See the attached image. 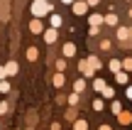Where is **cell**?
I'll use <instances>...</instances> for the list:
<instances>
[{
	"label": "cell",
	"mask_w": 132,
	"mask_h": 130,
	"mask_svg": "<svg viewBox=\"0 0 132 130\" xmlns=\"http://www.w3.org/2000/svg\"><path fill=\"white\" fill-rule=\"evenodd\" d=\"M61 54H64L66 59H71V57H76V44H73V42H66L64 47H61Z\"/></svg>",
	"instance_id": "obj_4"
},
{
	"label": "cell",
	"mask_w": 132,
	"mask_h": 130,
	"mask_svg": "<svg viewBox=\"0 0 132 130\" xmlns=\"http://www.w3.org/2000/svg\"><path fill=\"white\" fill-rule=\"evenodd\" d=\"M130 17H132V7H130Z\"/></svg>",
	"instance_id": "obj_36"
},
{
	"label": "cell",
	"mask_w": 132,
	"mask_h": 130,
	"mask_svg": "<svg viewBox=\"0 0 132 130\" xmlns=\"http://www.w3.org/2000/svg\"><path fill=\"white\" fill-rule=\"evenodd\" d=\"M76 116H78V113H76V108H73V106H71L69 111L64 113V118H66V120H69V123H71V120H76Z\"/></svg>",
	"instance_id": "obj_20"
},
{
	"label": "cell",
	"mask_w": 132,
	"mask_h": 130,
	"mask_svg": "<svg viewBox=\"0 0 132 130\" xmlns=\"http://www.w3.org/2000/svg\"><path fill=\"white\" fill-rule=\"evenodd\" d=\"M108 69H110V71H120V69H122V62H118V59H110Z\"/></svg>",
	"instance_id": "obj_18"
},
{
	"label": "cell",
	"mask_w": 132,
	"mask_h": 130,
	"mask_svg": "<svg viewBox=\"0 0 132 130\" xmlns=\"http://www.w3.org/2000/svg\"><path fill=\"white\" fill-rule=\"evenodd\" d=\"M52 27H61V15H56V12H52Z\"/></svg>",
	"instance_id": "obj_21"
},
{
	"label": "cell",
	"mask_w": 132,
	"mask_h": 130,
	"mask_svg": "<svg viewBox=\"0 0 132 130\" xmlns=\"http://www.w3.org/2000/svg\"><path fill=\"white\" fill-rule=\"evenodd\" d=\"M71 5H73L76 15H86V10H88V3H78V0H76V3H71Z\"/></svg>",
	"instance_id": "obj_9"
},
{
	"label": "cell",
	"mask_w": 132,
	"mask_h": 130,
	"mask_svg": "<svg viewBox=\"0 0 132 130\" xmlns=\"http://www.w3.org/2000/svg\"><path fill=\"white\" fill-rule=\"evenodd\" d=\"M122 71H132V57L122 59Z\"/></svg>",
	"instance_id": "obj_22"
},
{
	"label": "cell",
	"mask_w": 132,
	"mask_h": 130,
	"mask_svg": "<svg viewBox=\"0 0 132 130\" xmlns=\"http://www.w3.org/2000/svg\"><path fill=\"white\" fill-rule=\"evenodd\" d=\"M103 106H105V103H103V98H95V101H93V111H103Z\"/></svg>",
	"instance_id": "obj_24"
},
{
	"label": "cell",
	"mask_w": 132,
	"mask_h": 130,
	"mask_svg": "<svg viewBox=\"0 0 132 130\" xmlns=\"http://www.w3.org/2000/svg\"><path fill=\"white\" fill-rule=\"evenodd\" d=\"M110 111H113V113H115V116H118V113H120V111H122V106H120V103H118V101H113V103H110Z\"/></svg>",
	"instance_id": "obj_26"
},
{
	"label": "cell",
	"mask_w": 132,
	"mask_h": 130,
	"mask_svg": "<svg viewBox=\"0 0 132 130\" xmlns=\"http://www.w3.org/2000/svg\"><path fill=\"white\" fill-rule=\"evenodd\" d=\"M100 96H103V98H110V101H113V96H115V88H113V86H105L103 91H100Z\"/></svg>",
	"instance_id": "obj_16"
},
{
	"label": "cell",
	"mask_w": 132,
	"mask_h": 130,
	"mask_svg": "<svg viewBox=\"0 0 132 130\" xmlns=\"http://www.w3.org/2000/svg\"><path fill=\"white\" fill-rule=\"evenodd\" d=\"M105 86H108V83H105V81H103V79H95V81H93V91H98V93H100V91H103V88H105Z\"/></svg>",
	"instance_id": "obj_19"
},
{
	"label": "cell",
	"mask_w": 132,
	"mask_h": 130,
	"mask_svg": "<svg viewBox=\"0 0 132 130\" xmlns=\"http://www.w3.org/2000/svg\"><path fill=\"white\" fill-rule=\"evenodd\" d=\"M118 120H120V125H130V123H132V113L120 111V113H118Z\"/></svg>",
	"instance_id": "obj_6"
},
{
	"label": "cell",
	"mask_w": 132,
	"mask_h": 130,
	"mask_svg": "<svg viewBox=\"0 0 132 130\" xmlns=\"http://www.w3.org/2000/svg\"><path fill=\"white\" fill-rule=\"evenodd\" d=\"M115 81L125 86V83H127V71H122V69H120V71H115Z\"/></svg>",
	"instance_id": "obj_14"
},
{
	"label": "cell",
	"mask_w": 132,
	"mask_h": 130,
	"mask_svg": "<svg viewBox=\"0 0 132 130\" xmlns=\"http://www.w3.org/2000/svg\"><path fill=\"white\" fill-rule=\"evenodd\" d=\"M100 49H103V52H108V49H110V39H103V42H100Z\"/></svg>",
	"instance_id": "obj_29"
},
{
	"label": "cell",
	"mask_w": 132,
	"mask_h": 130,
	"mask_svg": "<svg viewBox=\"0 0 132 130\" xmlns=\"http://www.w3.org/2000/svg\"><path fill=\"white\" fill-rule=\"evenodd\" d=\"M5 76H7V71H5V66H0V81H3Z\"/></svg>",
	"instance_id": "obj_32"
},
{
	"label": "cell",
	"mask_w": 132,
	"mask_h": 130,
	"mask_svg": "<svg viewBox=\"0 0 132 130\" xmlns=\"http://www.w3.org/2000/svg\"><path fill=\"white\" fill-rule=\"evenodd\" d=\"M86 62H88V66H90V69H93V71H98V69H100V66H103V64H100V59H98V57H93V54H90V57H88V59H86Z\"/></svg>",
	"instance_id": "obj_10"
},
{
	"label": "cell",
	"mask_w": 132,
	"mask_h": 130,
	"mask_svg": "<svg viewBox=\"0 0 132 130\" xmlns=\"http://www.w3.org/2000/svg\"><path fill=\"white\" fill-rule=\"evenodd\" d=\"M86 3H88V7H93V5H98L100 0H86Z\"/></svg>",
	"instance_id": "obj_33"
},
{
	"label": "cell",
	"mask_w": 132,
	"mask_h": 130,
	"mask_svg": "<svg viewBox=\"0 0 132 130\" xmlns=\"http://www.w3.org/2000/svg\"><path fill=\"white\" fill-rule=\"evenodd\" d=\"M44 42H47V44H54V42H56V39H59V32H56V27H49V29H44Z\"/></svg>",
	"instance_id": "obj_2"
},
{
	"label": "cell",
	"mask_w": 132,
	"mask_h": 130,
	"mask_svg": "<svg viewBox=\"0 0 132 130\" xmlns=\"http://www.w3.org/2000/svg\"><path fill=\"white\" fill-rule=\"evenodd\" d=\"M56 69H59V71H64V69H66V62H64V59H59V62H56Z\"/></svg>",
	"instance_id": "obj_30"
},
{
	"label": "cell",
	"mask_w": 132,
	"mask_h": 130,
	"mask_svg": "<svg viewBox=\"0 0 132 130\" xmlns=\"http://www.w3.org/2000/svg\"><path fill=\"white\" fill-rule=\"evenodd\" d=\"M5 71H7V76H15L17 74V62H7L5 64Z\"/></svg>",
	"instance_id": "obj_13"
},
{
	"label": "cell",
	"mask_w": 132,
	"mask_h": 130,
	"mask_svg": "<svg viewBox=\"0 0 132 130\" xmlns=\"http://www.w3.org/2000/svg\"><path fill=\"white\" fill-rule=\"evenodd\" d=\"M127 3H132V0H127Z\"/></svg>",
	"instance_id": "obj_37"
},
{
	"label": "cell",
	"mask_w": 132,
	"mask_h": 130,
	"mask_svg": "<svg viewBox=\"0 0 132 130\" xmlns=\"http://www.w3.org/2000/svg\"><path fill=\"white\" fill-rule=\"evenodd\" d=\"M73 91H76V93H83V91H86V79H78V81L73 83Z\"/></svg>",
	"instance_id": "obj_17"
},
{
	"label": "cell",
	"mask_w": 132,
	"mask_h": 130,
	"mask_svg": "<svg viewBox=\"0 0 132 130\" xmlns=\"http://www.w3.org/2000/svg\"><path fill=\"white\" fill-rule=\"evenodd\" d=\"M69 106H73V108L78 106V93H76V91H73V93L69 96Z\"/></svg>",
	"instance_id": "obj_25"
},
{
	"label": "cell",
	"mask_w": 132,
	"mask_h": 130,
	"mask_svg": "<svg viewBox=\"0 0 132 130\" xmlns=\"http://www.w3.org/2000/svg\"><path fill=\"white\" fill-rule=\"evenodd\" d=\"M78 71H81V74H83V76H86V79H90V76H93V74H95V71H93V69H90V66H88V62H86V59H81V62H78Z\"/></svg>",
	"instance_id": "obj_3"
},
{
	"label": "cell",
	"mask_w": 132,
	"mask_h": 130,
	"mask_svg": "<svg viewBox=\"0 0 132 130\" xmlns=\"http://www.w3.org/2000/svg\"><path fill=\"white\" fill-rule=\"evenodd\" d=\"M5 113H10V106H7V101H3V103H0V116H5Z\"/></svg>",
	"instance_id": "obj_27"
},
{
	"label": "cell",
	"mask_w": 132,
	"mask_h": 130,
	"mask_svg": "<svg viewBox=\"0 0 132 130\" xmlns=\"http://www.w3.org/2000/svg\"><path fill=\"white\" fill-rule=\"evenodd\" d=\"M73 130H88V123H86V120H76L73 123Z\"/></svg>",
	"instance_id": "obj_23"
},
{
	"label": "cell",
	"mask_w": 132,
	"mask_h": 130,
	"mask_svg": "<svg viewBox=\"0 0 132 130\" xmlns=\"http://www.w3.org/2000/svg\"><path fill=\"white\" fill-rule=\"evenodd\" d=\"M61 3H64V5H71V3H76V0H61Z\"/></svg>",
	"instance_id": "obj_35"
},
{
	"label": "cell",
	"mask_w": 132,
	"mask_h": 130,
	"mask_svg": "<svg viewBox=\"0 0 132 130\" xmlns=\"http://www.w3.org/2000/svg\"><path fill=\"white\" fill-rule=\"evenodd\" d=\"M64 81H66V79H64V74H61V71L54 74V79H52V83H54L56 88H61V86H64Z\"/></svg>",
	"instance_id": "obj_15"
},
{
	"label": "cell",
	"mask_w": 132,
	"mask_h": 130,
	"mask_svg": "<svg viewBox=\"0 0 132 130\" xmlns=\"http://www.w3.org/2000/svg\"><path fill=\"white\" fill-rule=\"evenodd\" d=\"M0 91H3V93H10V83L5 81V79H3V81H0Z\"/></svg>",
	"instance_id": "obj_28"
},
{
	"label": "cell",
	"mask_w": 132,
	"mask_h": 130,
	"mask_svg": "<svg viewBox=\"0 0 132 130\" xmlns=\"http://www.w3.org/2000/svg\"><path fill=\"white\" fill-rule=\"evenodd\" d=\"M103 22H105V25H110V27H118V15H115V12L103 15Z\"/></svg>",
	"instance_id": "obj_7"
},
{
	"label": "cell",
	"mask_w": 132,
	"mask_h": 130,
	"mask_svg": "<svg viewBox=\"0 0 132 130\" xmlns=\"http://www.w3.org/2000/svg\"><path fill=\"white\" fill-rule=\"evenodd\" d=\"M24 57H27L29 62H37V57H39V49H37V47H29L27 52H24Z\"/></svg>",
	"instance_id": "obj_11"
},
{
	"label": "cell",
	"mask_w": 132,
	"mask_h": 130,
	"mask_svg": "<svg viewBox=\"0 0 132 130\" xmlns=\"http://www.w3.org/2000/svg\"><path fill=\"white\" fill-rule=\"evenodd\" d=\"M118 39H120V42L132 39V27H118Z\"/></svg>",
	"instance_id": "obj_5"
},
{
	"label": "cell",
	"mask_w": 132,
	"mask_h": 130,
	"mask_svg": "<svg viewBox=\"0 0 132 130\" xmlns=\"http://www.w3.org/2000/svg\"><path fill=\"white\" fill-rule=\"evenodd\" d=\"M54 7L47 3V0H34L32 3V15L34 17H44V15H52Z\"/></svg>",
	"instance_id": "obj_1"
},
{
	"label": "cell",
	"mask_w": 132,
	"mask_h": 130,
	"mask_svg": "<svg viewBox=\"0 0 132 130\" xmlns=\"http://www.w3.org/2000/svg\"><path fill=\"white\" fill-rule=\"evenodd\" d=\"M98 130H113V128H110V125H105V123H103V125H100Z\"/></svg>",
	"instance_id": "obj_34"
},
{
	"label": "cell",
	"mask_w": 132,
	"mask_h": 130,
	"mask_svg": "<svg viewBox=\"0 0 132 130\" xmlns=\"http://www.w3.org/2000/svg\"><path fill=\"white\" fill-rule=\"evenodd\" d=\"M125 96H127L130 101H132V86H127V88H125Z\"/></svg>",
	"instance_id": "obj_31"
},
{
	"label": "cell",
	"mask_w": 132,
	"mask_h": 130,
	"mask_svg": "<svg viewBox=\"0 0 132 130\" xmlns=\"http://www.w3.org/2000/svg\"><path fill=\"white\" fill-rule=\"evenodd\" d=\"M88 22H90V25H95V27H100V25H103V15L93 12V15H90V17H88Z\"/></svg>",
	"instance_id": "obj_12"
},
{
	"label": "cell",
	"mask_w": 132,
	"mask_h": 130,
	"mask_svg": "<svg viewBox=\"0 0 132 130\" xmlns=\"http://www.w3.org/2000/svg\"><path fill=\"white\" fill-rule=\"evenodd\" d=\"M29 29H32V34H42L44 29H42V22H39V17H34L32 22H29Z\"/></svg>",
	"instance_id": "obj_8"
}]
</instances>
